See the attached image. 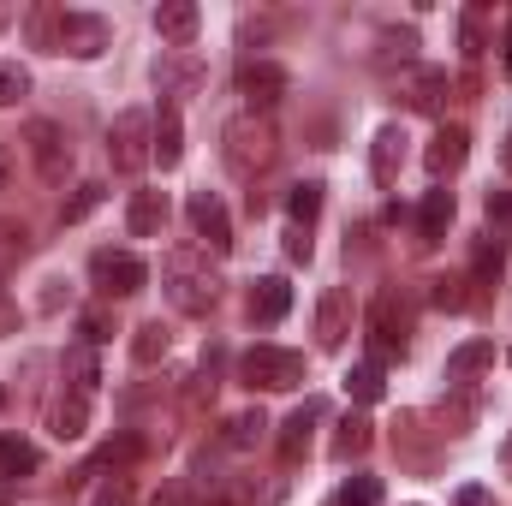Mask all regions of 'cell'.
I'll return each instance as SVG.
<instances>
[{
	"instance_id": "11a10c76",
	"label": "cell",
	"mask_w": 512,
	"mask_h": 506,
	"mask_svg": "<svg viewBox=\"0 0 512 506\" xmlns=\"http://www.w3.org/2000/svg\"><path fill=\"white\" fill-rule=\"evenodd\" d=\"M507 364H512V358H507Z\"/></svg>"
},
{
	"instance_id": "60d3db41",
	"label": "cell",
	"mask_w": 512,
	"mask_h": 506,
	"mask_svg": "<svg viewBox=\"0 0 512 506\" xmlns=\"http://www.w3.org/2000/svg\"><path fill=\"white\" fill-rule=\"evenodd\" d=\"M90 209H102V185H78V191L66 197V209H60V221L72 227V221H84Z\"/></svg>"
},
{
	"instance_id": "6da1fadb",
	"label": "cell",
	"mask_w": 512,
	"mask_h": 506,
	"mask_svg": "<svg viewBox=\"0 0 512 506\" xmlns=\"http://www.w3.org/2000/svg\"><path fill=\"white\" fill-rule=\"evenodd\" d=\"M161 286H167V304H173L179 316H209V310L221 304V274L209 268V256L197 251V245L167 251V262H161Z\"/></svg>"
},
{
	"instance_id": "db71d44e",
	"label": "cell",
	"mask_w": 512,
	"mask_h": 506,
	"mask_svg": "<svg viewBox=\"0 0 512 506\" xmlns=\"http://www.w3.org/2000/svg\"><path fill=\"white\" fill-rule=\"evenodd\" d=\"M0 399H6V393H0Z\"/></svg>"
},
{
	"instance_id": "d6986e66",
	"label": "cell",
	"mask_w": 512,
	"mask_h": 506,
	"mask_svg": "<svg viewBox=\"0 0 512 506\" xmlns=\"http://www.w3.org/2000/svg\"><path fill=\"white\" fill-rule=\"evenodd\" d=\"M197 24H203V12H197L191 0H167V6H155V30H161V42H173V48H191Z\"/></svg>"
},
{
	"instance_id": "f35d334b",
	"label": "cell",
	"mask_w": 512,
	"mask_h": 506,
	"mask_svg": "<svg viewBox=\"0 0 512 506\" xmlns=\"http://www.w3.org/2000/svg\"><path fill=\"white\" fill-rule=\"evenodd\" d=\"M18 96H30V72L18 60H0V108H12Z\"/></svg>"
},
{
	"instance_id": "ee69618b",
	"label": "cell",
	"mask_w": 512,
	"mask_h": 506,
	"mask_svg": "<svg viewBox=\"0 0 512 506\" xmlns=\"http://www.w3.org/2000/svg\"><path fill=\"white\" fill-rule=\"evenodd\" d=\"M286 256L292 262H310V233L304 227H286Z\"/></svg>"
},
{
	"instance_id": "681fc988",
	"label": "cell",
	"mask_w": 512,
	"mask_h": 506,
	"mask_svg": "<svg viewBox=\"0 0 512 506\" xmlns=\"http://www.w3.org/2000/svg\"><path fill=\"white\" fill-rule=\"evenodd\" d=\"M501 48H507V72H512V18H507V42Z\"/></svg>"
},
{
	"instance_id": "7bdbcfd3",
	"label": "cell",
	"mask_w": 512,
	"mask_h": 506,
	"mask_svg": "<svg viewBox=\"0 0 512 506\" xmlns=\"http://www.w3.org/2000/svg\"><path fill=\"white\" fill-rule=\"evenodd\" d=\"M18 185V149H12V137H0V197Z\"/></svg>"
},
{
	"instance_id": "603a6c76",
	"label": "cell",
	"mask_w": 512,
	"mask_h": 506,
	"mask_svg": "<svg viewBox=\"0 0 512 506\" xmlns=\"http://www.w3.org/2000/svg\"><path fill=\"white\" fill-rule=\"evenodd\" d=\"M48 429H54L60 441H78V435L90 429V399H84V393H66V399H54V411H48Z\"/></svg>"
},
{
	"instance_id": "ab89813d",
	"label": "cell",
	"mask_w": 512,
	"mask_h": 506,
	"mask_svg": "<svg viewBox=\"0 0 512 506\" xmlns=\"http://www.w3.org/2000/svg\"><path fill=\"white\" fill-rule=\"evenodd\" d=\"M24 251H30V227H24V221H0V268L18 262Z\"/></svg>"
},
{
	"instance_id": "7dc6e473",
	"label": "cell",
	"mask_w": 512,
	"mask_h": 506,
	"mask_svg": "<svg viewBox=\"0 0 512 506\" xmlns=\"http://www.w3.org/2000/svg\"><path fill=\"white\" fill-rule=\"evenodd\" d=\"M0 334H18V304L0 292Z\"/></svg>"
},
{
	"instance_id": "5bb4252c",
	"label": "cell",
	"mask_w": 512,
	"mask_h": 506,
	"mask_svg": "<svg viewBox=\"0 0 512 506\" xmlns=\"http://www.w3.org/2000/svg\"><path fill=\"white\" fill-rule=\"evenodd\" d=\"M239 96L251 102V114H268V108L286 96V72H280L274 60H256V66L239 72Z\"/></svg>"
},
{
	"instance_id": "7402d4cb",
	"label": "cell",
	"mask_w": 512,
	"mask_h": 506,
	"mask_svg": "<svg viewBox=\"0 0 512 506\" xmlns=\"http://www.w3.org/2000/svg\"><path fill=\"white\" fill-rule=\"evenodd\" d=\"M447 227H453V191H429L417 209V239L435 245V239H447Z\"/></svg>"
},
{
	"instance_id": "2e32d148",
	"label": "cell",
	"mask_w": 512,
	"mask_h": 506,
	"mask_svg": "<svg viewBox=\"0 0 512 506\" xmlns=\"http://www.w3.org/2000/svg\"><path fill=\"white\" fill-rule=\"evenodd\" d=\"M245 310H251V322H262V328H274L286 310H292V286L280 280V274H262L251 286V298H245Z\"/></svg>"
},
{
	"instance_id": "836d02e7",
	"label": "cell",
	"mask_w": 512,
	"mask_h": 506,
	"mask_svg": "<svg viewBox=\"0 0 512 506\" xmlns=\"http://www.w3.org/2000/svg\"><path fill=\"white\" fill-rule=\"evenodd\" d=\"M465 286H471L465 274H441V280H435V292H429V298H435V310H465V304H471V292H465Z\"/></svg>"
},
{
	"instance_id": "8d00e7d4",
	"label": "cell",
	"mask_w": 512,
	"mask_h": 506,
	"mask_svg": "<svg viewBox=\"0 0 512 506\" xmlns=\"http://www.w3.org/2000/svg\"><path fill=\"white\" fill-rule=\"evenodd\" d=\"M90 506H131V477H96V489H90Z\"/></svg>"
},
{
	"instance_id": "e575fe53",
	"label": "cell",
	"mask_w": 512,
	"mask_h": 506,
	"mask_svg": "<svg viewBox=\"0 0 512 506\" xmlns=\"http://www.w3.org/2000/svg\"><path fill=\"white\" fill-rule=\"evenodd\" d=\"M262 429H268V417H262V411H239V417L227 423V447H256V441H262Z\"/></svg>"
},
{
	"instance_id": "4dcf8cb0",
	"label": "cell",
	"mask_w": 512,
	"mask_h": 506,
	"mask_svg": "<svg viewBox=\"0 0 512 506\" xmlns=\"http://www.w3.org/2000/svg\"><path fill=\"white\" fill-rule=\"evenodd\" d=\"M501 268H507V239H483L477 256H471V274L477 280H501Z\"/></svg>"
},
{
	"instance_id": "44dd1931",
	"label": "cell",
	"mask_w": 512,
	"mask_h": 506,
	"mask_svg": "<svg viewBox=\"0 0 512 506\" xmlns=\"http://www.w3.org/2000/svg\"><path fill=\"white\" fill-rule=\"evenodd\" d=\"M155 161H161V173L185 161V126H179L173 102H161V114H155Z\"/></svg>"
},
{
	"instance_id": "f907efd6",
	"label": "cell",
	"mask_w": 512,
	"mask_h": 506,
	"mask_svg": "<svg viewBox=\"0 0 512 506\" xmlns=\"http://www.w3.org/2000/svg\"><path fill=\"white\" fill-rule=\"evenodd\" d=\"M6 24H12V6H0V30H6Z\"/></svg>"
},
{
	"instance_id": "f6af8a7d",
	"label": "cell",
	"mask_w": 512,
	"mask_h": 506,
	"mask_svg": "<svg viewBox=\"0 0 512 506\" xmlns=\"http://www.w3.org/2000/svg\"><path fill=\"white\" fill-rule=\"evenodd\" d=\"M453 506H495V495H489L483 483H465V489L453 495Z\"/></svg>"
},
{
	"instance_id": "f5cc1de1",
	"label": "cell",
	"mask_w": 512,
	"mask_h": 506,
	"mask_svg": "<svg viewBox=\"0 0 512 506\" xmlns=\"http://www.w3.org/2000/svg\"><path fill=\"white\" fill-rule=\"evenodd\" d=\"M507 167H512V149H507Z\"/></svg>"
},
{
	"instance_id": "b9f144b4",
	"label": "cell",
	"mask_w": 512,
	"mask_h": 506,
	"mask_svg": "<svg viewBox=\"0 0 512 506\" xmlns=\"http://www.w3.org/2000/svg\"><path fill=\"white\" fill-rule=\"evenodd\" d=\"M411 48H417V30H382V54H376V60L393 66V54H399V60L411 66Z\"/></svg>"
},
{
	"instance_id": "816d5d0a",
	"label": "cell",
	"mask_w": 512,
	"mask_h": 506,
	"mask_svg": "<svg viewBox=\"0 0 512 506\" xmlns=\"http://www.w3.org/2000/svg\"><path fill=\"white\" fill-rule=\"evenodd\" d=\"M507 465H512V441H507Z\"/></svg>"
},
{
	"instance_id": "4fadbf2b",
	"label": "cell",
	"mask_w": 512,
	"mask_h": 506,
	"mask_svg": "<svg viewBox=\"0 0 512 506\" xmlns=\"http://www.w3.org/2000/svg\"><path fill=\"white\" fill-rule=\"evenodd\" d=\"M465 155H471V131L465 126H441L435 137H429V149H423V167H429V179H447V173L465 167Z\"/></svg>"
},
{
	"instance_id": "f546056e",
	"label": "cell",
	"mask_w": 512,
	"mask_h": 506,
	"mask_svg": "<svg viewBox=\"0 0 512 506\" xmlns=\"http://www.w3.org/2000/svg\"><path fill=\"white\" fill-rule=\"evenodd\" d=\"M42 459H36V447L30 441H12V435H0V471L6 477H30Z\"/></svg>"
},
{
	"instance_id": "484cf974",
	"label": "cell",
	"mask_w": 512,
	"mask_h": 506,
	"mask_svg": "<svg viewBox=\"0 0 512 506\" xmlns=\"http://www.w3.org/2000/svg\"><path fill=\"white\" fill-rule=\"evenodd\" d=\"M66 376H72V393L96 399V387H102V364H96V346H78V352L66 358Z\"/></svg>"
},
{
	"instance_id": "1f68e13d",
	"label": "cell",
	"mask_w": 512,
	"mask_h": 506,
	"mask_svg": "<svg viewBox=\"0 0 512 506\" xmlns=\"http://www.w3.org/2000/svg\"><path fill=\"white\" fill-rule=\"evenodd\" d=\"M137 453H143V441H137V435H126V441H108L84 477H96V471H120V465H131V459H137Z\"/></svg>"
},
{
	"instance_id": "f1b7e54d",
	"label": "cell",
	"mask_w": 512,
	"mask_h": 506,
	"mask_svg": "<svg viewBox=\"0 0 512 506\" xmlns=\"http://www.w3.org/2000/svg\"><path fill=\"white\" fill-rule=\"evenodd\" d=\"M346 393L358 399V405H376L387 393V376H382V364H358L352 376H346Z\"/></svg>"
},
{
	"instance_id": "5b68a950",
	"label": "cell",
	"mask_w": 512,
	"mask_h": 506,
	"mask_svg": "<svg viewBox=\"0 0 512 506\" xmlns=\"http://www.w3.org/2000/svg\"><path fill=\"white\" fill-rule=\"evenodd\" d=\"M18 143H24V155L36 161V173H42L48 185H66V179H72V137H66V126L30 120V126L18 131Z\"/></svg>"
},
{
	"instance_id": "bcb514c9",
	"label": "cell",
	"mask_w": 512,
	"mask_h": 506,
	"mask_svg": "<svg viewBox=\"0 0 512 506\" xmlns=\"http://www.w3.org/2000/svg\"><path fill=\"white\" fill-rule=\"evenodd\" d=\"M489 221H512V191H489Z\"/></svg>"
},
{
	"instance_id": "d6a6232c",
	"label": "cell",
	"mask_w": 512,
	"mask_h": 506,
	"mask_svg": "<svg viewBox=\"0 0 512 506\" xmlns=\"http://www.w3.org/2000/svg\"><path fill=\"white\" fill-rule=\"evenodd\" d=\"M483 24H489L483 6H465V12H459V48H465V60H477V54L489 48V42H483Z\"/></svg>"
},
{
	"instance_id": "9c48e42d",
	"label": "cell",
	"mask_w": 512,
	"mask_h": 506,
	"mask_svg": "<svg viewBox=\"0 0 512 506\" xmlns=\"http://www.w3.org/2000/svg\"><path fill=\"white\" fill-rule=\"evenodd\" d=\"M108 42H114L108 18H96V12H60V54L96 60V54H108Z\"/></svg>"
},
{
	"instance_id": "8992f818",
	"label": "cell",
	"mask_w": 512,
	"mask_h": 506,
	"mask_svg": "<svg viewBox=\"0 0 512 506\" xmlns=\"http://www.w3.org/2000/svg\"><path fill=\"white\" fill-rule=\"evenodd\" d=\"M90 280H96L102 298H131V292H143L149 268H143V256H131V251H96L90 256Z\"/></svg>"
},
{
	"instance_id": "7a4b0ae2",
	"label": "cell",
	"mask_w": 512,
	"mask_h": 506,
	"mask_svg": "<svg viewBox=\"0 0 512 506\" xmlns=\"http://www.w3.org/2000/svg\"><path fill=\"white\" fill-rule=\"evenodd\" d=\"M274 155H280V131H274L268 114H239V120H227V131H221V161H227L233 179L268 173Z\"/></svg>"
},
{
	"instance_id": "d4e9b609",
	"label": "cell",
	"mask_w": 512,
	"mask_h": 506,
	"mask_svg": "<svg viewBox=\"0 0 512 506\" xmlns=\"http://www.w3.org/2000/svg\"><path fill=\"white\" fill-rule=\"evenodd\" d=\"M370 441H376V423H370V417H346L340 435H334V459H340V465H346V459H364Z\"/></svg>"
},
{
	"instance_id": "ffe728a7",
	"label": "cell",
	"mask_w": 512,
	"mask_h": 506,
	"mask_svg": "<svg viewBox=\"0 0 512 506\" xmlns=\"http://www.w3.org/2000/svg\"><path fill=\"white\" fill-rule=\"evenodd\" d=\"M405 131L399 126H382L376 131V143H370V173H376V185H393L399 179V167H405Z\"/></svg>"
},
{
	"instance_id": "c3c4849f",
	"label": "cell",
	"mask_w": 512,
	"mask_h": 506,
	"mask_svg": "<svg viewBox=\"0 0 512 506\" xmlns=\"http://www.w3.org/2000/svg\"><path fill=\"white\" fill-rule=\"evenodd\" d=\"M155 506H179V489H167V495H155Z\"/></svg>"
},
{
	"instance_id": "30bf717a",
	"label": "cell",
	"mask_w": 512,
	"mask_h": 506,
	"mask_svg": "<svg viewBox=\"0 0 512 506\" xmlns=\"http://www.w3.org/2000/svg\"><path fill=\"white\" fill-rule=\"evenodd\" d=\"M370 364H393V358H405V310L393 304V298H376V310H370Z\"/></svg>"
},
{
	"instance_id": "277c9868",
	"label": "cell",
	"mask_w": 512,
	"mask_h": 506,
	"mask_svg": "<svg viewBox=\"0 0 512 506\" xmlns=\"http://www.w3.org/2000/svg\"><path fill=\"white\" fill-rule=\"evenodd\" d=\"M108 161H114V173H137L143 161H155V114L126 108L108 126Z\"/></svg>"
},
{
	"instance_id": "83f0119b",
	"label": "cell",
	"mask_w": 512,
	"mask_h": 506,
	"mask_svg": "<svg viewBox=\"0 0 512 506\" xmlns=\"http://www.w3.org/2000/svg\"><path fill=\"white\" fill-rule=\"evenodd\" d=\"M30 42L42 48V54H60V6H30Z\"/></svg>"
},
{
	"instance_id": "52a82bcc",
	"label": "cell",
	"mask_w": 512,
	"mask_h": 506,
	"mask_svg": "<svg viewBox=\"0 0 512 506\" xmlns=\"http://www.w3.org/2000/svg\"><path fill=\"white\" fill-rule=\"evenodd\" d=\"M203 78H209L203 54H191V48H161V60H155V90H161L167 102L197 96V90H203Z\"/></svg>"
},
{
	"instance_id": "8fae6325",
	"label": "cell",
	"mask_w": 512,
	"mask_h": 506,
	"mask_svg": "<svg viewBox=\"0 0 512 506\" xmlns=\"http://www.w3.org/2000/svg\"><path fill=\"white\" fill-rule=\"evenodd\" d=\"M447 90H453V78H447L441 66H411L405 84H399L405 108H417V114H441V108H447Z\"/></svg>"
},
{
	"instance_id": "cb8c5ba5",
	"label": "cell",
	"mask_w": 512,
	"mask_h": 506,
	"mask_svg": "<svg viewBox=\"0 0 512 506\" xmlns=\"http://www.w3.org/2000/svg\"><path fill=\"white\" fill-rule=\"evenodd\" d=\"M322 191H328L322 179H298V185H292V197H286V215H292V227H304V233L316 227V215H322Z\"/></svg>"
},
{
	"instance_id": "74e56055",
	"label": "cell",
	"mask_w": 512,
	"mask_h": 506,
	"mask_svg": "<svg viewBox=\"0 0 512 506\" xmlns=\"http://www.w3.org/2000/svg\"><path fill=\"white\" fill-rule=\"evenodd\" d=\"M78 334H84V346H102V340H114V316H108L102 304H90V310L78 316Z\"/></svg>"
},
{
	"instance_id": "d590c367",
	"label": "cell",
	"mask_w": 512,
	"mask_h": 506,
	"mask_svg": "<svg viewBox=\"0 0 512 506\" xmlns=\"http://www.w3.org/2000/svg\"><path fill=\"white\" fill-rule=\"evenodd\" d=\"M328 506H382V483H376V477H352Z\"/></svg>"
},
{
	"instance_id": "e0dca14e",
	"label": "cell",
	"mask_w": 512,
	"mask_h": 506,
	"mask_svg": "<svg viewBox=\"0 0 512 506\" xmlns=\"http://www.w3.org/2000/svg\"><path fill=\"white\" fill-rule=\"evenodd\" d=\"M126 227H131V239H161V227H167V197H161V191H131Z\"/></svg>"
},
{
	"instance_id": "ac0fdd59",
	"label": "cell",
	"mask_w": 512,
	"mask_h": 506,
	"mask_svg": "<svg viewBox=\"0 0 512 506\" xmlns=\"http://www.w3.org/2000/svg\"><path fill=\"white\" fill-rule=\"evenodd\" d=\"M483 370H495V340H465V346L447 358V387H471Z\"/></svg>"
},
{
	"instance_id": "3957f363",
	"label": "cell",
	"mask_w": 512,
	"mask_h": 506,
	"mask_svg": "<svg viewBox=\"0 0 512 506\" xmlns=\"http://www.w3.org/2000/svg\"><path fill=\"white\" fill-rule=\"evenodd\" d=\"M239 381L251 393H286V387H304V352H286V346H251L239 358Z\"/></svg>"
},
{
	"instance_id": "7c38bea8",
	"label": "cell",
	"mask_w": 512,
	"mask_h": 506,
	"mask_svg": "<svg viewBox=\"0 0 512 506\" xmlns=\"http://www.w3.org/2000/svg\"><path fill=\"white\" fill-rule=\"evenodd\" d=\"M346 334H352V292H346V286H328L322 304H316V340H322L328 352H340Z\"/></svg>"
},
{
	"instance_id": "9a60e30c",
	"label": "cell",
	"mask_w": 512,
	"mask_h": 506,
	"mask_svg": "<svg viewBox=\"0 0 512 506\" xmlns=\"http://www.w3.org/2000/svg\"><path fill=\"white\" fill-rule=\"evenodd\" d=\"M322 417H328V405H322V399H304V405L280 423V459H286V465H298V459L310 453V429H316Z\"/></svg>"
},
{
	"instance_id": "4316f807",
	"label": "cell",
	"mask_w": 512,
	"mask_h": 506,
	"mask_svg": "<svg viewBox=\"0 0 512 506\" xmlns=\"http://www.w3.org/2000/svg\"><path fill=\"white\" fill-rule=\"evenodd\" d=\"M167 346H173V334H167L161 322H143V328L131 334V358H137L143 370H149V364H161V358H167Z\"/></svg>"
},
{
	"instance_id": "ba28073f",
	"label": "cell",
	"mask_w": 512,
	"mask_h": 506,
	"mask_svg": "<svg viewBox=\"0 0 512 506\" xmlns=\"http://www.w3.org/2000/svg\"><path fill=\"white\" fill-rule=\"evenodd\" d=\"M185 215H191V233L209 245V251H233V221H227V203L215 191H191L185 197Z\"/></svg>"
}]
</instances>
